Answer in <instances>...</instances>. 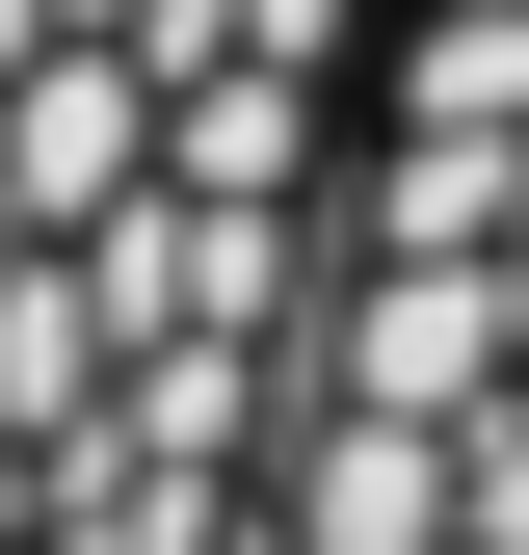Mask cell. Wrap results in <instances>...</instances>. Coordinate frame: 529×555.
Returning <instances> with one entry per match:
<instances>
[{"label":"cell","instance_id":"7a4b0ae2","mask_svg":"<svg viewBox=\"0 0 529 555\" xmlns=\"http://www.w3.org/2000/svg\"><path fill=\"white\" fill-rule=\"evenodd\" d=\"M318 292H397L424 344L529 318V0H371V132H345V264Z\"/></svg>","mask_w":529,"mask_h":555},{"label":"cell","instance_id":"6da1fadb","mask_svg":"<svg viewBox=\"0 0 529 555\" xmlns=\"http://www.w3.org/2000/svg\"><path fill=\"white\" fill-rule=\"evenodd\" d=\"M345 132L371 0H0V555L264 529Z\"/></svg>","mask_w":529,"mask_h":555}]
</instances>
